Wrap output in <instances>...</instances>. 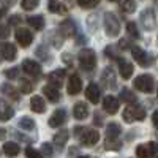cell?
Masks as SVG:
<instances>
[{
    "instance_id": "obj_1",
    "label": "cell",
    "mask_w": 158,
    "mask_h": 158,
    "mask_svg": "<svg viewBox=\"0 0 158 158\" xmlns=\"http://www.w3.org/2000/svg\"><path fill=\"white\" fill-rule=\"evenodd\" d=\"M79 60V67H81L82 71H92L97 67V54L94 49H82L77 56Z\"/></svg>"
},
{
    "instance_id": "obj_2",
    "label": "cell",
    "mask_w": 158,
    "mask_h": 158,
    "mask_svg": "<svg viewBox=\"0 0 158 158\" xmlns=\"http://www.w3.org/2000/svg\"><path fill=\"white\" fill-rule=\"evenodd\" d=\"M122 117L127 123L131 122H141L146 118V109L141 104H133V106H127L122 112Z\"/></svg>"
},
{
    "instance_id": "obj_3",
    "label": "cell",
    "mask_w": 158,
    "mask_h": 158,
    "mask_svg": "<svg viewBox=\"0 0 158 158\" xmlns=\"http://www.w3.org/2000/svg\"><path fill=\"white\" fill-rule=\"evenodd\" d=\"M133 85L136 90L144 92V94H152L155 90V77L152 74H139L135 77Z\"/></svg>"
},
{
    "instance_id": "obj_4",
    "label": "cell",
    "mask_w": 158,
    "mask_h": 158,
    "mask_svg": "<svg viewBox=\"0 0 158 158\" xmlns=\"http://www.w3.org/2000/svg\"><path fill=\"white\" fill-rule=\"evenodd\" d=\"M104 30L109 38H115L120 33V22L114 13H104Z\"/></svg>"
},
{
    "instance_id": "obj_5",
    "label": "cell",
    "mask_w": 158,
    "mask_h": 158,
    "mask_svg": "<svg viewBox=\"0 0 158 158\" xmlns=\"http://www.w3.org/2000/svg\"><path fill=\"white\" fill-rule=\"evenodd\" d=\"M77 138H79V141H81L82 146L92 147V146H95V144L98 142L100 133H98L97 130H94V128H82Z\"/></svg>"
},
{
    "instance_id": "obj_6",
    "label": "cell",
    "mask_w": 158,
    "mask_h": 158,
    "mask_svg": "<svg viewBox=\"0 0 158 158\" xmlns=\"http://www.w3.org/2000/svg\"><path fill=\"white\" fill-rule=\"evenodd\" d=\"M139 21L142 24V27L152 32L156 29V18H155V10L153 8H146L141 11V16H139Z\"/></svg>"
},
{
    "instance_id": "obj_7",
    "label": "cell",
    "mask_w": 158,
    "mask_h": 158,
    "mask_svg": "<svg viewBox=\"0 0 158 158\" xmlns=\"http://www.w3.org/2000/svg\"><path fill=\"white\" fill-rule=\"evenodd\" d=\"M136 155L139 158H156V142L150 141L147 144H139L136 147Z\"/></svg>"
},
{
    "instance_id": "obj_8",
    "label": "cell",
    "mask_w": 158,
    "mask_h": 158,
    "mask_svg": "<svg viewBox=\"0 0 158 158\" xmlns=\"http://www.w3.org/2000/svg\"><path fill=\"white\" fill-rule=\"evenodd\" d=\"M131 54H133L135 62H138L141 67H149L153 63V57H150L149 54H146V51H142L139 46H131Z\"/></svg>"
},
{
    "instance_id": "obj_9",
    "label": "cell",
    "mask_w": 158,
    "mask_h": 158,
    "mask_svg": "<svg viewBox=\"0 0 158 158\" xmlns=\"http://www.w3.org/2000/svg\"><path fill=\"white\" fill-rule=\"evenodd\" d=\"M15 36H16V41L19 43L21 48H29L30 43H32V40H33V33L29 29H24V27H19L16 30Z\"/></svg>"
},
{
    "instance_id": "obj_10",
    "label": "cell",
    "mask_w": 158,
    "mask_h": 158,
    "mask_svg": "<svg viewBox=\"0 0 158 158\" xmlns=\"http://www.w3.org/2000/svg\"><path fill=\"white\" fill-rule=\"evenodd\" d=\"M101 81H103V85L109 89V90H115L117 89V81H115V73L111 67L104 68L103 74H101Z\"/></svg>"
},
{
    "instance_id": "obj_11",
    "label": "cell",
    "mask_w": 158,
    "mask_h": 158,
    "mask_svg": "<svg viewBox=\"0 0 158 158\" xmlns=\"http://www.w3.org/2000/svg\"><path fill=\"white\" fill-rule=\"evenodd\" d=\"M77 29H76V24H74V21H71V19H65V21H62L60 22V25H59V33L65 38V36H74L77 32H76Z\"/></svg>"
},
{
    "instance_id": "obj_12",
    "label": "cell",
    "mask_w": 158,
    "mask_h": 158,
    "mask_svg": "<svg viewBox=\"0 0 158 158\" xmlns=\"http://www.w3.org/2000/svg\"><path fill=\"white\" fill-rule=\"evenodd\" d=\"M22 70L27 73V74L35 76V77H38L40 74H41V67H40V63L35 62V60H32V59H25L22 62Z\"/></svg>"
},
{
    "instance_id": "obj_13",
    "label": "cell",
    "mask_w": 158,
    "mask_h": 158,
    "mask_svg": "<svg viewBox=\"0 0 158 158\" xmlns=\"http://www.w3.org/2000/svg\"><path fill=\"white\" fill-rule=\"evenodd\" d=\"M65 77H67V71H65L63 68L62 70H56L48 74V81H49V85H54L57 89H60V85L63 84Z\"/></svg>"
},
{
    "instance_id": "obj_14",
    "label": "cell",
    "mask_w": 158,
    "mask_h": 158,
    "mask_svg": "<svg viewBox=\"0 0 158 158\" xmlns=\"http://www.w3.org/2000/svg\"><path fill=\"white\" fill-rule=\"evenodd\" d=\"M65 122H67V111H65V109H56L54 114H52L51 118H49V127L59 128Z\"/></svg>"
},
{
    "instance_id": "obj_15",
    "label": "cell",
    "mask_w": 158,
    "mask_h": 158,
    "mask_svg": "<svg viewBox=\"0 0 158 158\" xmlns=\"http://www.w3.org/2000/svg\"><path fill=\"white\" fill-rule=\"evenodd\" d=\"M82 89V81L81 77H79L77 74H71L70 79H68V84H67V92L68 95H77L79 92H81Z\"/></svg>"
},
{
    "instance_id": "obj_16",
    "label": "cell",
    "mask_w": 158,
    "mask_h": 158,
    "mask_svg": "<svg viewBox=\"0 0 158 158\" xmlns=\"http://www.w3.org/2000/svg\"><path fill=\"white\" fill-rule=\"evenodd\" d=\"M118 106H120V104H118V100H117L115 97L108 95V97H104V98H103V109L106 111L108 114H111V115L117 114Z\"/></svg>"
},
{
    "instance_id": "obj_17",
    "label": "cell",
    "mask_w": 158,
    "mask_h": 158,
    "mask_svg": "<svg viewBox=\"0 0 158 158\" xmlns=\"http://www.w3.org/2000/svg\"><path fill=\"white\" fill-rule=\"evenodd\" d=\"M0 54L3 56L5 60L13 62V60L16 59V56H18L16 46L13 44V43H2V46H0Z\"/></svg>"
},
{
    "instance_id": "obj_18",
    "label": "cell",
    "mask_w": 158,
    "mask_h": 158,
    "mask_svg": "<svg viewBox=\"0 0 158 158\" xmlns=\"http://www.w3.org/2000/svg\"><path fill=\"white\" fill-rule=\"evenodd\" d=\"M15 115V109L11 104H8V101L0 100V122H8L10 118H13Z\"/></svg>"
},
{
    "instance_id": "obj_19",
    "label": "cell",
    "mask_w": 158,
    "mask_h": 158,
    "mask_svg": "<svg viewBox=\"0 0 158 158\" xmlns=\"http://www.w3.org/2000/svg\"><path fill=\"white\" fill-rule=\"evenodd\" d=\"M117 62H118V71H120V76L123 79H130L131 74H133V65L123 57H118Z\"/></svg>"
},
{
    "instance_id": "obj_20",
    "label": "cell",
    "mask_w": 158,
    "mask_h": 158,
    "mask_svg": "<svg viewBox=\"0 0 158 158\" xmlns=\"http://www.w3.org/2000/svg\"><path fill=\"white\" fill-rule=\"evenodd\" d=\"M85 97H87V100L90 101V103H94V104H97L98 101H100V98H101V92H100V87L97 85V84H89V87L85 89Z\"/></svg>"
},
{
    "instance_id": "obj_21",
    "label": "cell",
    "mask_w": 158,
    "mask_h": 158,
    "mask_svg": "<svg viewBox=\"0 0 158 158\" xmlns=\"http://www.w3.org/2000/svg\"><path fill=\"white\" fill-rule=\"evenodd\" d=\"M89 112H90L89 106L84 101H77L74 104V108H73V115H74V118H77V120H84V118H87Z\"/></svg>"
},
{
    "instance_id": "obj_22",
    "label": "cell",
    "mask_w": 158,
    "mask_h": 158,
    "mask_svg": "<svg viewBox=\"0 0 158 158\" xmlns=\"http://www.w3.org/2000/svg\"><path fill=\"white\" fill-rule=\"evenodd\" d=\"M43 94H44V97H46L49 101H52V103H57V101H60V98H62L60 90H59L57 87H54V85H44V87H43Z\"/></svg>"
},
{
    "instance_id": "obj_23",
    "label": "cell",
    "mask_w": 158,
    "mask_h": 158,
    "mask_svg": "<svg viewBox=\"0 0 158 158\" xmlns=\"http://www.w3.org/2000/svg\"><path fill=\"white\" fill-rule=\"evenodd\" d=\"M122 135V127L115 123V122H111L108 127H106V139L109 141H114V139H118V136Z\"/></svg>"
},
{
    "instance_id": "obj_24",
    "label": "cell",
    "mask_w": 158,
    "mask_h": 158,
    "mask_svg": "<svg viewBox=\"0 0 158 158\" xmlns=\"http://www.w3.org/2000/svg\"><path fill=\"white\" fill-rule=\"evenodd\" d=\"M68 138H70V131L68 130H60L59 133H56L54 135V144H56V147L59 150H62L65 147V144H67Z\"/></svg>"
},
{
    "instance_id": "obj_25",
    "label": "cell",
    "mask_w": 158,
    "mask_h": 158,
    "mask_svg": "<svg viewBox=\"0 0 158 158\" xmlns=\"http://www.w3.org/2000/svg\"><path fill=\"white\" fill-rule=\"evenodd\" d=\"M30 109H32L33 112H36V114H43V112L46 111V103H44V100H43L41 97H38V95L32 97V100H30Z\"/></svg>"
},
{
    "instance_id": "obj_26",
    "label": "cell",
    "mask_w": 158,
    "mask_h": 158,
    "mask_svg": "<svg viewBox=\"0 0 158 158\" xmlns=\"http://www.w3.org/2000/svg\"><path fill=\"white\" fill-rule=\"evenodd\" d=\"M0 90H2V94L6 95L8 98L15 100V101H19V90H18L15 85H11V84L5 82L2 87H0Z\"/></svg>"
},
{
    "instance_id": "obj_27",
    "label": "cell",
    "mask_w": 158,
    "mask_h": 158,
    "mask_svg": "<svg viewBox=\"0 0 158 158\" xmlns=\"http://www.w3.org/2000/svg\"><path fill=\"white\" fill-rule=\"evenodd\" d=\"M46 40L48 41L54 46V48H62V44H63V36L57 32V30H49L48 32V35H46Z\"/></svg>"
},
{
    "instance_id": "obj_28",
    "label": "cell",
    "mask_w": 158,
    "mask_h": 158,
    "mask_svg": "<svg viewBox=\"0 0 158 158\" xmlns=\"http://www.w3.org/2000/svg\"><path fill=\"white\" fill-rule=\"evenodd\" d=\"M27 24L30 25V27H33V30H43L44 29V18L41 15L29 16L27 18Z\"/></svg>"
},
{
    "instance_id": "obj_29",
    "label": "cell",
    "mask_w": 158,
    "mask_h": 158,
    "mask_svg": "<svg viewBox=\"0 0 158 158\" xmlns=\"http://www.w3.org/2000/svg\"><path fill=\"white\" fill-rule=\"evenodd\" d=\"M3 152L8 156H16L21 152V147H19L18 142H5L3 144Z\"/></svg>"
},
{
    "instance_id": "obj_30",
    "label": "cell",
    "mask_w": 158,
    "mask_h": 158,
    "mask_svg": "<svg viewBox=\"0 0 158 158\" xmlns=\"http://www.w3.org/2000/svg\"><path fill=\"white\" fill-rule=\"evenodd\" d=\"M35 54L38 56V59L40 60H43V62H52V57H51V54H49V51H48V48H46V44H41V46H38L36 48V51H35Z\"/></svg>"
},
{
    "instance_id": "obj_31",
    "label": "cell",
    "mask_w": 158,
    "mask_h": 158,
    "mask_svg": "<svg viewBox=\"0 0 158 158\" xmlns=\"http://www.w3.org/2000/svg\"><path fill=\"white\" fill-rule=\"evenodd\" d=\"M19 92L21 94H32L33 92V82L29 81L25 77H21L19 79Z\"/></svg>"
},
{
    "instance_id": "obj_32",
    "label": "cell",
    "mask_w": 158,
    "mask_h": 158,
    "mask_svg": "<svg viewBox=\"0 0 158 158\" xmlns=\"http://www.w3.org/2000/svg\"><path fill=\"white\" fill-rule=\"evenodd\" d=\"M49 11L51 13H59V15H67V11H68V8L65 6L63 3H60V2H52L49 3Z\"/></svg>"
},
{
    "instance_id": "obj_33",
    "label": "cell",
    "mask_w": 158,
    "mask_h": 158,
    "mask_svg": "<svg viewBox=\"0 0 158 158\" xmlns=\"http://www.w3.org/2000/svg\"><path fill=\"white\" fill-rule=\"evenodd\" d=\"M18 125H19L22 130H25V131H32V130H35V127H36V123L33 122V118H30V117H22Z\"/></svg>"
},
{
    "instance_id": "obj_34",
    "label": "cell",
    "mask_w": 158,
    "mask_h": 158,
    "mask_svg": "<svg viewBox=\"0 0 158 158\" xmlns=\"http://www.w3.org/2000/svg\"><path fill=\"white\" fill-rule=\"evenodd\" d=\"M120 100L123 101V103H135L138 98H136V95L131 92L130 89H122V92H120Z\"/></svg>"
},
{
    "instance_id": "obj_35",
    "label": "cell",
    "mask_w": 158,
    "mask_h": 158,
    "mask_svg": "<svg viewBox=\"0 0 158 158\" xmlns=\"http://www.w3.org/2000/svg\"><path fill=\"white\" fill-rule=\"evenodd\" d=\"M120 8H122V11L123 13H135V10H136V2L135 0H122V3H120Z\"/></svg>"
},
{
    "instance_id": "obj_36",
    "label": "cell",
    "mask_w": 158,
    "mask_h": 158,
    "mask_svg": "<svg viewBox=\"0 0 158 158\" xmlns=\"http://www.w3.org/2000/svg\"><path fill=\"white\" fill-rule=\"evenodd\" d=\"M127 32H128V35H130L131 38H135V40H139V38H141V33H139V30H138V25H136L135 22H128V24H127Z\"/></svg>"
},
{
    "instance_id": "obj_37",
    "label": "cell",
    "mask_w": 158,
    "mask_h": 158,
    "mask_svg": "<svg viewBox=\"0 0 158 158\" xmlns=\"http://www.w3.org/2000/svg\"><path fill=\"white\" fill-rule=\"evenodd\" d=\"M120 147H122V142L118 139H114V141L106 139V141H104V149H106V150H118Z\"/></svg>"
},
{
    "instance_id": "obj_38",
    "label": "cell",
    "mask_w": 158,
    "mask_h": 158,
    "mask_svg": "<svg viewBox=\"0 0 158 158\" xmlns=\"http://www.w3.org/2000/svg\"><path fill=\"white\" fill-rule=\"evenodd\" d=\"M104 54H106V57H109V59H118L120 52H118V48L117 46L111 44V46H108L106 49H104Z\"/></svg>"
},
{
    "instance_id": "obj_39",
    "label": "cell",
    "mask_w": 158,
    "mask_h": 158,
    "mask_svg": "<svg viewBox=\"0 0 158 158\" xmlns=\"http://www.w3.org/2000/svg\"><path fill=\"white\" fill-rule=\"evenodd\" d=\"M77 3H79V6L84 8V10H90V8L98 6L100 0H77Z\"/></svg>"
},
{
    "instance_id": "obj_40",
    "label": "cell",
    "mask_w": 158,
    "mask_h": 158,
    "mask_svg": "<svg viewBox=\"0 0 158 158\" xmlns=\"http://www.w3.org/2000/svg\"><path fill=\"white\" fill-rule=\"evenodd\" d=\"M38 5H40V0H22V2H21V6H22L25 11H32V10H35Z\"/></svg>"
},
{
    "instance_id": "obj_41",
    "label": "cell",
    "mask_w": 158,
    "mask_h": 158,
    "mask_svg": "<svg viewBox=\"0 0 158 158\" xmlns=\"http://www.w3.org/2000/svg\"><path fill=\"white\" fill-rule=\"evenodd\" d=\"M19 73H21V67H13V68H8V70L3 71L5 77H8V79H16V77H19Z\"/></svg>"
},
{
    "instance_id": "obj_42",
    "label": "cell",
    "mask_w": 158,
    "mask_h": 158,
    "mask_svg": "<svg viewBox=\"0 0 158 158\" xmlns=\"http://www.w3.org/2000/svg\"><path fill=\"white\" fill-rule=\"evenodd\" d=\"M41 150H43V155L46 158H52V153H54V150H52V146L49 142H44L43 146H41Z\"/></svg>"
},
{
    "instance_id": "obj_43",
    "label": "cell",
    "mask_w": 158,
    "mask_h": 158,
    "mask_svg": "<svg viewBox=\"0 0 158 158\" xmlns=\"http://www.w3.org/2000/svg\"><path fill=\"white\" fill-rule=\"evenodd\" d=\"M95 19H97V16H89V19H87V24H89V27H90V32H97V29H98V21L95 22Z\"/></svg>"
},
{
    "instance_id": "obj_44",
    "label": "cell",
    "mask_w": 158,
    "mask_h": 158,
    "mask_svg": "<svg viewBox=\"0 0 158 158\" xmlns=\"http://www.w3.org/2000/svg\"><path fill=\"white\" fill-rule=\"evenodd\" d=\"M25 155H27V158H43V155L40 153L38 150H35L33 147H27V150H25Z\"/></svg>"
},
{
    "instance_id": "obj_45",
    "label": "cell",
    "mask_w": 158,
    "mask_h": 158,
    "mask_svg": "<svg viewBox=\"0 0 158 158\" xmlns=\"http://www.w3.org/2000/svg\"><path fill=\"white\" fill-rule=\"evenodd\" d=\"M21 21H22V16H19V15L10 16V19H8V27H10V25H18V24H21Z\"/></svg>"
},
{
    "instance_id": "obj_46",
    "label": "cell",
    "mask_w": 158,
    "mask_h": 158,
    "mask_svg": "<svg viewBox=\"0 0 158 158\" xmlns=\"http://www.w3.org/2000/svg\"><path fill=\"white\" fill-rule=\"evenodd\" d=\"M10 36V27L8 25H0V40H6Z\"/></svg>"
},
{
    "instance_id": "obj_47",
    "label": "cell",
    "mask_w": 158,
    "mask_h": 158,
    "mask_svg": "<svg viewBox=\"0 0 158 158\" xmlns=\"http://www.w3.org/2000/svg\"><path fill=\"white\" fill-rule=\"evenodd\" d=\"M94 123H95L97 127H101V125H103V114H101V112L95 111V114H94Z\"/></svg>"
},
{
    "instance_id": "obj_48",
    "label": "cell",
    "mask_w": 158,
    "mask_h": 158,
    "mask_svg": "<svg viewBox=\"0 0 158 158\" xmlns=\"http://www.w3.org/2000/svg\"><path fill=\"white\" fill-rule=\"evenodd\" d=\"M118 49H122V51H125V49H131V44H130V41L127 38H123V40H120L118 41V46H117Z\"/></svg>"
},
{
    "instance_id": "obj_49",
    "label": "cell",
    "mask_w": 158,
    "mask_h": 158,
    "mask_svg": "<svg viewBox=\"0 0 158 158\" xmlns=\"http://www.w3.org/2000/svg\"><path fill=\"white\" fill-rule=\"evenodd\" d=\"M62 59H63V62L67 63V65H70V67H73V57H70V54H68V52H65V54L62 56Z\"/></svg>"
},
{
    "instance_id": "obj_50",
    "label": "cell",
    "mask_w": 158,
    "mask_h": 158,
    "mask_svg": "<svg viewBox=\"0 0 158 158\" xmlns=\"http://www.w3.org/2000/svg\"><path fill=\"white\" fill-rule=\"evenodd\" d=\"M13 136H15V138H18L19 141H24V142H30V139H29L27 136H24V135L18 133V131H13Z\"/></svg>"
},
{
    "instance_id": "obj_51",
    "label": "cell",
    "mask_w": 158,
    "mask_h": 158,
    "mask_svg": "<svg viewBox=\"0 0 158 158\" xmlns=\"http://www.w3.org/2000/svg\"><path fill=\"white\" fill-rule=\"evenodd\" d=\"M85 41H87V36H84V35H81V33L76 36V44H84Z\"/></svg>"
},
{
    "instance_id": "obj_52",
    "label": "cell",
    "mask_w": 158,
    "mask_h": 158,
    "mask_svg": "<svg viewBox=\"0 0 158 158\" xmlns=\"http://www.w3.org/2000/svg\"><path fill=\"white\" fill-rule=\"evenodd\" d=\"M6 133H8V131L5 128H0V141H3L6 138Z\"/></svg>"
},
{
    "instance_id": "obj_53",
    "label": "cell",
    "mask_w": 158,
    "mask_h": 158,
    "mask_svg": "<svg viewBox=\"0 0 158 158\" xmlns=\"http://www.w3.org/2000/svg\"><path fill=\"white\" fill-rule=\"evenodd\" d=\"M5 13H6V8H0V19L5 16Z\"/></svg>"
},
{
    "instance_id": "obj_54",
    "label": "cell",
    "mask_w": 158,
    "mask_h": 158,
    "mask_svg": "<svg viewBox=\"0 0 158 158\" xmlns=\"http://www.w3.org/2000/svg\"><path fill=\"white\" fill-rule=\"evenodd\" d=\"M152 122H153V125L156 127V112H153V115H152Z\"/></svg>"
},
{
    "instance_id": "obj_55",
    "label": "cell",
    "mask_w": 158,
    "mask_h": 158,
    "mask_svg": "<svg viewBox=\"0 0 158 158\" xmlns=\"http://www.w3.org/2000/svg\"><path fill=\"white\" fill-rule=\"evenodd\" d=\"M77 158H90L89 155H81V156H77Z\"/></svg>"
},
{
    "instance_id": "obj_56",
    "label": "cell",
    "mask_w": 158,
    "mask_h": 158,
    "mask_svg": "<svg viewBox=\"0 0 158 158\" xmlns=\"http://www.w3.org/2000/svg\"><path fill=\"white\" fill-rule=\"evenodd\" d=\"M112 2H114V0H112Z\"/></svg>"
}]
</instances>
